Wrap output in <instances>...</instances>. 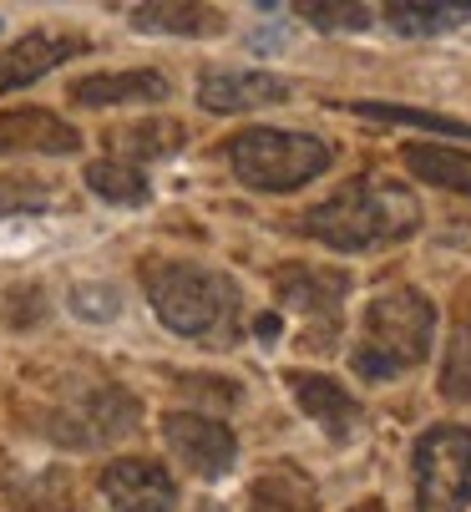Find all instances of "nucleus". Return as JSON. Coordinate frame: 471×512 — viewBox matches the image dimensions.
Wrapping results in <instances>:
<instances>
[{"label":"nucleus","instance_id":"obj_20","mask_svg":"<svg viewBox=\"0 0 471 512\" xmlns=\"http://www.w3.org/2000/svg\"><path fill=\"white\" fill-rule=\"evenodd\" d=\"M350 112H355V117H370V122H396V127H431V132H446V137H471V122H456V117H441V112H421V107L355 102Z\"/></svg>","mask_w":471,"mask_h":512},{"label":"nucleus","instance_id":"obj_13","mask_svg":"<svg viewBox=\"0 0 471 512\" xmlns=\"http://www.w3.org/2000/svg\"><path fill=\"white\" fill-rule=\"evenodd\" d=\"M168 97V77L152 66H132V71H97L71 87L76 107H132V102H163Z\"/></svg>","mask_w":471,"mask_h":512},{"label":"nucleus","instance_id":"obj_19","mask_svg":"<svg viewBox=\"0 0 471 512\" xmlns=\"http://www.w3.org/2000/svg\"><path fill=\"white\" fill-rule=\"evenodd\" d=\"M385 21L401 36H441V31L466 26L471 6H416V0H396V6H385Z\"/></svg>","mask_w":471,"mask_h":512},{"label":"nucleus","instance_id":"obj_3","mask_svg":"<svg viewBox=\"0 0 471 512\" xmlns=\"http://www.w3.org/2000/svg\"><path fill=\"white\" fill-rule=\"evenodd\" d=\"M142 289H147L157 320L173 335L228 340L233 325H239V284L218 269L152 259V264H142Z\"/></svg>","mask_w":471,"mask_h":512},{"label":"nucleus","instance_id":"obj_21","mask_svg":"<svg viewBox=\"0 0 471 512\" xmlns=\"http://www.w3.org/2000/svg\"><path fill=\"white\" fill-rule=\"evenodd\" d=\"M441 391H446L451 401H471V315L451 330L446 365H441Z\"/></svg>","mask_w":471,"mask_h":512},{"label":"nucleus","instance_id":"obj_24","mask_svg":"<svg viewBox=\"0 0 471 512\" xmlns=\"http://www.w3.org/2000/svg\"><path fill=\"white\" fill-rule=\"evenodd\" d=\"M71 305H76V315H82V320H112L117 310H122V300H117V289H107V284H82V289H76V295H71Z\"/></svg>","mask_w":471,"mask_h":512},{"label":"nucleus","instance_id":"obj_16","mask_svg":"<svg viewBox=\"0 0 471 512\" xmlns=\"http://www.w3.org/2000/svg\"><path fill=\"white\" fill-rule=\"evenodd\" d=\"M406 168L416 178H426L431 188L461 193L471 198V153L466 148H441V142H411L406 148Z\"/></svg>","mask_w":471,"mask_h":512},{"label":"nucleus","instance_id":"obj_5","mask_svg":"<svg viewBox=\"0 0 471 512\" xmlns=\"http://www.w3.org/2000/svg\"><path fill=\"white\" fill-rule=\"evenodd\" d=\"M416 512H461L471 502V426H431L411 452Z\"/></svg>","mask_w":471,"mask_h":512},{"label":"nucleus","instance_id":"obj_17","mask_svg":"<svg viewBox=\"0 0 471 512\" xmlns=\"http://www.w3.org/2000/svg\"><path fill=\"white\" fill-rule=\"evenodd\" d=\"M132 26L163 31V36H218L223 16L213 6H132Z\"/></svg>","mask_w":471,"mask_h":512},{"label":"nucleus","instance_id":"obj_2","mask_svg":"<svg viewBox=\"0 0 471 512\" xmlns=\"http://www.w3.org/2000/svg\"><path fill=\"white\" fill-rule=\"evenodd\" d=\"M431 330H436V310L426 295L406 284H390L365 305L355 345H350V365L365 381H396L431 355Z\"/></svg>","mask_w":471,"mask_h":512},{"label":"nucleus","instance_id":"obj_23","mask_svg":"<svg viewBox=\"0 0 471 512\" xmlns=\"http://www.w3.org/2000/svg\"><path fill=\"white\" fill-rule=\"evenodd\" d=\"M309 26H320V31H365L370 26V6H304L299 11Z\"/></svg>","mask_w":471,"mask_h":512},{"label":"nucleus","instance_id":"obj_11","mask_svg":"<svg viewBox=\"0 0 471 512\" xmlns=\"http://www.w3.org/2000/svg\"><path fill=\"white\" fill-rule=\"evenodd\" d=\"M82 137L76 127H66L61 117H51L46 107H26V112H0V158L6 153H76Z\"/></svg>","mask_w":471,"mask_h":512},{"label":"nucleus","instance_id":"obj_8","mask_svg":"<svg viewBox=\"0 0 471 512\" xmlns=\"http://www.w3.org/2000/svg\"><path fill=\"white\" fill-rule=\"evenodd\" d=\"M102 497L112 502V512H173L178 507V482L168 477L163 462L117 457L102 472Z\"/></svg>","mask_w":471,"mask_h":512},{"label":"nucleus","instance_id":"obj_15","mask_svg":"<svg viewBox=\"0 0 471 512\" xmlns=\"http://www.w3.org/2000/svg\"><path fill=\"white\" fill-rule=\"evenodd\" d=\"M314 507H320V492H314V482L289 462L269 467L249 492V512H314Z\"/></svg>","mask_w":471,"mask_h":512},{"label":"nucleus","instance_id":"obj_12","mask_svg":"<svg viewBox=\"0 0 471 512\" xmlns=\"http://www.w3.org/2000/svg\"><path fill=\"white\" fill-rule=\"evenodd\" d=\"M289 87L269 71H208L198 82V102L203 112H254L269 102H284Z\"/></svg>","mask_w":471,"mask_h":512},{"label":"nucleus","instance_id":"obj_1","mask_svg":"<svg viewBox=\"0 0 471 512\" xmlns=\"http://www.w3.org/2000/svg\"><path fill=\"white\" fill-rule=\"evenodd\" d=\"M304 229L340 254H370V249L411 239L421 229V203L406 183L385 173H365V178H350L335 198L314 203Z\"/></svg>","mask_w":471,"mask_h":512},{"label":"nucleus","instance_id":"obj_25","mask_svg":"<svg viewBox=\"0 0 471 512\" xmlns=\"http://www.w3.org/2000/svg\"><path fill=\"white\" fill-rule=\"evenodd\" d=\"M350 512H385L380 502H360V507H350Z\"/></svg>","mask_w":471,"mask_h":512},{"label":"nucleus","instance_id":"obj_6","mask_svg":"<svg viewBox=\"0 0 471 512\" xmlns=\"http://www.w3.org/2000/svg\"><path fill=\"white\" fill-rule=\"evenodd\" d=\"M279 295L284 305L299 315L304 325V345L309 350H330L345 330V295H350V279L340 269H279Z\"/></svg>","mask_w":471,"mask_h":512},{"label":"nucleus","instance_id":"obj_14","mask_svg":"<svg viewBox=\"0 0 471 512\" xmlns=\"http://www.w3.org/2000/svg\"><path fill=\"white\" fill-rule=\"evenodd\" d=\"M102 142L117 153V163L137 168V163L173 158V153L183 148V142H188V127H183V122H173V117H137V122L112 127Z\"/></svg>","mask_w":471,"mask_h":512},{"label":"nucleus","instance_id":"obj_26","mask_svg":"<svg viewBox=\"0 0 471 512\" xmlns=\"http://www.w3.org/2000/svg\"><path fill=\"white\" fill-rule=\"evenodd\" d=\"M198 512H228V507H218V502H203V507H198Z\"/></svg>","mask_w":471,"mask_h":512},{"label":"nucleus","instance_id":"obj_22","mask_svg":"<svg viewBox=\"0 0 471 512\" xmlns=\"http://www.w3.org/2000/svg\"><path fill=\"white\" fill-rule=\"evenodd\" d=\"M56 183L36 173H0V213H21V208H51Z\"/></svg>","mask_w":471,"mask_h":512},{"label":"nucleus","instance_id":"obj_10","mask_svg":"<svg viewBox=\"0 0 471 512\" xmlns=\"http://www.w3.org/2000/svg\"><path fill=\"white\" fill-rule=\"evenodd\" d=\"M284 381H289V391H294L299 411H304L309 421H320L330 442H350V436H355V421H360V406H355V396H350L335 376L289 371Z\"/></svg>","mask_w":471,"mask_h":512},{"label":"nucleus","instance_id":"obj_9","mask_svg":"<svg viewBox=\"0 0 471 512\" xmlns=\"http://www.w3.org/2000/svg\"><path fill=\"white\" fill-rule=\"evenodd\" d=\"M87 41L82 36H61V31H26L21 41H11L0 51V97L6 92H21L31 82H41L46 71H56L61 61L82 56Z\"/></svg>","mask_w":471,"mask_h":512},{"label":"nucleus","instance_id":"obj_18","mask_svg":"<svg viewBox=\"0 0 471 512\" xmlns=\"http://www.w3.org/2000/svg\"><path fill=\"white\" fill-rule=\"evenodd\" d=\"M87 188L102 198V203H117V208H142L152 198L142 168H127L117 158H102V163H87Z\"/></svg>","mask_w":471,"mask_h":512},{"label":"nucleus","instance_id":"obj_7","mask_svg":"<svg viewBox=\"0 0 471 512\" xmlns=\"http://www.w3.org/2000/svg\"><path fill=\"white\" fill-rule=\"evenodd\" d=\"M163 442L168 452L203 482H218L233 472L239 462V436H233L223 421L213 416H198V411H168L163 416Z\"/></svg>","mask_w":471,"mask_h":512},{"label":"nucleus","instance_id":"obj_4","mask_svg":"<svg viewBox=\"0 0 471 512\" xmlns=\"http://www.w3.org/2000/svg\"><path fill=\"white\" fill-rule=\"evenodd\" d=\"M228 168L259 193H289L314 183L330 168V148L309 132H284V127H249L228 137Z\"/></svg>","mask_w":471,"mask_h":512}]
</instances>
